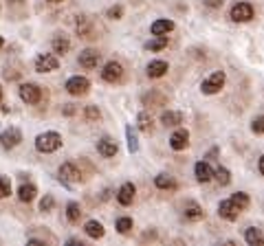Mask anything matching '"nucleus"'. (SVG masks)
Returning <instances> with one entry per match:
<instances>
[{"instance_id": "nucleus-14", "label": "nucleus", "mask_w": 264, "mask_h": 246, "mask_svg": "<svg viewBox=\"0 0 264 246\" xmlns=\"http://www.w3.org/2000/svg\"><path fill=\"white\" fill-rule=\"evenodd\" d=\"M99 60H101V55L95 48H86V51L79 53V66H84V68H95L99 64Z\"/></svg>"}, {"instance_id": "nucleus-32", "label": "nucleus", "mask_w": 264, "mask_h": 246, "mask_svg": "<svg viewBox=\"0 0 264 246\" xmlns=\"http://www.w3.org/2000/svg\"><path fill=\"white\" fill-rule=\"evenodd\" d=\"M117 231H119L121 235L132 231V218H119L117 220Z\"/></svg>"}, {"instance_id": "nucleus-39", "label": "nucleus", "mask_w": 264, "mask_h": 246, "mask_svg": "<svg viewBox=\"0 0 264 246\" xmlns=\"http://www.w3.org/2000/svg\"><path fill=\"white\" fill-rule=\"evenodd\" d=\"M258 167H260V174L264 176V156H260V165Z\"/></svg>"}, {"instance_id": "nucleus-22", "label": "nucleus", "mask_w": 264, "mask_h": 246, "mask_svg": "<svg viewBox=\"0 0 264 246\" xmlns=\"http://www.w3.org/2000/svg\"><path fill=\"white\" fill-rule=\"evenodd\" d=\"M68 48H71V42H68V38H64V35L53 38V53L64 55V53H68Z\"/></svg>"}, {"instance_id": "nucleus-38", "label": "nucleus", "mask_w": 264, "mask_h": 246, "mask_svg": "<svg viewBox=\"0 0 264 246\" xmlns=\"http://www.w3.org/2000/svg\"><path fill=\"white\" fill-rule=\"evenodd\" d=\"M207 7H220L222 5V0H205Z\"/></svg>"}, {"instance_id": "nucleus-34", "label": "nucleus", "mask_w": 264, "mask_h": 246, "mask_svg": "<svg viewBox=\"0 0 264 246\" xmlns=\"http://www.w3.org/2000/svg\"><path fill=\"white\" fill-rule=\"evenodd\" d=\"M53 207H55V200H53V196H44V198L40 200V211H51Z\"/></svg>"}, {"instance_id": "nucleus-31", "label": "nucleus", "mask_w": 264, "mask_h": 246, "mask_svg": "<svg viewBox=\"0 0 264 246\" xmlns=\"http://www.w3.org/2000/svg\"><path fill=\"white\" fill-rule=\"evenodd\" d=\"M125 138H128V150L130 152H137L139 150V141H137V134L132 132V128H125Z\"/></svg>"}, {"instance_id": "nucleus-16", "label": "nucleus", "mask_w": 264, "mask_h": 246, "mask_svg": "<svg viewBox=\"0 0 264 246\" xmlns=\"http://www.w3.org/2000/svg\"><path fill=\"white\" fill-rule=\"evenodd\" d=\"M84 231H86L88 237H93V240H99V237H104V224L97 222V220H88L86 224H84Z\"/></svg>"}, {"instance_id": "nucleus-43", "label": "nucleus", "mask_w": 264, "mask_h": 246, "mask_svg": "<svg viewBox=\"0 0 264 246\" xmlns=\"http://www.w3.org/2000/svg\"><path fill=\"white\" fill-rule=\"evenodd\" d=\"M48 2H62V0H48Z\"/></svg>"}, {"instance_id": "nucleus-18", "label": "nucleus", "mask_w": 264, "mask_h": 246, "mask_svg": "<svg viewBox=\"0 0 264 246\" xmlns=\"http://www.w3.org/2000/svg\"><path fill=\"white\" fill-rule=\"evenodd\" d=\"M202 218H205V211H202L196 202L185 204V220H189V222H198V220H202Z\"/></svg>"}, {"instance_id": "nucleus-40", "label": "nucleus", "mask_w": 264, "mask_h": 246, "mask_svg": "<svg viewBox=\"0 0 264 246\" xmlns=\"http://www.w3.org/2000/svg\"><path fill=\"white\" fill-rule=\"evenodd\" d=\"M75 112V108H73V106H66V108H64V114H73Z\"/></svg>"}, {"instance_id": "nucleus-21", "label": "nucleus", "mask_w": 264, "mask_h": 246, "mask_svg": "<svg viewBox=\"0 0 264 246\" xmlns=\"http://www.w3.org/2000/svg\"><path fill=\"white\" fill-rule=\"evenodd\" d=\"M245 240H247V244H251V246H264V237H262V233H260V229H247Z\"/></svg>"}, {"instance_id": "nucleus-30", "label": "nucleus", "mask_w": 264, "mask_h": 246, "mask_svg": "<svg viewBox=\"0 0 264 246\" xmlns=\"http://www.w3.org/2000/svg\"><path fill=\"white\" fill-rule=\"evenodd\" d=\"M214 176H216V180L222 184V187L231 183V174H229V169H227V167H218V169L214 171Z\"/></svg>"}, {"instance_id": "nucleus-15", "label": "nucleus", "mask_w": 264, "mask_h": 246, "mask_svg": "<svg viewBox=\"0 0 264 246\" xmlns=\"http://www.w3.org/2000/svg\"><path fill=\"white\" fill-rule=\"evenodd\" d=\"M194 171H196V180H198V183H209V180L214 178V169H211L207 163H202V161L196 163Z\"/></svg>"}, {"instance_id": "nucleus-33", "label": "nucleus", "mask_w": 264, "mask_h": 246, "mask_svg": "<svg viewBox=\"0 0 264 246\" xmlns=\"http://www.w3.org/2000/svg\"><path fill=\"white\" fill-rule=\"evenodd\" d=\"M11 194V180L9 178H0V198H7V196Z\"/></svg>"}, {"instance_id": "nucleus-35", "label": "nucleus", "mask_w": 264, "mask_h": 246, "mask_svg": "<svg viewBox=\"0 0 264 246\" xmlns=\"http://www.w3.org/2000/svg\"><path fill=\"white\" fill-rule=\"evenodd\" d=\"M99 117H101L99 108H97V106H88L86 108V119L88 121H99Z\"/></svg>"}, {"instance_id": "nucleus-2", "label": "nucleus", "mask_w": 264, "mask_h": 246, "mask_svg": "<svg viewBox=\"0 0 264 246\" xmlns=\"http://www.w3.org/2000/svg\"><path fill=\"white\" fill-rule=\"evenodd\" d=\"M225 79L227 77H225V73L222 71L211 73V75L201 84V90L205 92V95H216V92H220L222 86H225Z\"/></svg>"}, {"instance_id": "nucleus-41", "label": "nucleus", "mask_w": 264, "mask_h": 246, "mask_svg": "<svg viewBox=\"0 0 264 246\" xmlns=\"http://www.w3.org/2000/svg\"><path fill=\"white\" fill-rule=\"evenodd\" d=\"M2 44H5V40H2V35H0V48H2Z\"/></svg>"}, {"instance_id": "nucleus-6", "label": "nucleus", "mask_w": 264, "mask_h": 246, "mask_svg": "<svg viewBox=\"0 0 264 246\" xmlns=\"http://www.w3.org/2000/svg\"><path fill=\"white\" fill-rule=\"evenodd\" d=\"M253 18V7L249 2H238L231 7V20L233 22H249Z\"/></svg>"}, {"instance_id": "nucleus-44", "label": "nucleus", "mask_w": 264, "mask_h": 246, "mask_svg": "<svg viewBox=\"0 0 264 246\" xmlns=\"http://www.w3.org/2000/svg\"><path fill=\"white\" fill-rule=\"evenodd\" d=\"M11 2H22V0H11Z\"/></svg>"}, {"instance_id": "nucleus-24", "label": "nucleus", "mask_w": 264, "mask_h": 246, "mask_svg": "<svg viewBox=\"0 0 264 246\" xmlns=\"http://www.w3.org/2000/svg\"><path fill=\"white\" fill-rule=\"evenodd\" d=\"M154 184H156L158 189H176L174 178H172V176H168V174H158L156 178H154Z\"/></svg>"}, {"instance_id": "nucleus-5", "label": "nucleus", "mask_w": 264, "mask_h": 246, "mask_svg": "<svg viewBox=\"0 0 264 246\" xmlns=\"http://www.w3.org/2000/svg\"><path fill=\"white\" fill-rule=\"evenodd\" d=\"M101 77H104V81H108V84H117V81L124 77V66L115 60L108 62L104 66V71H101Z\"/></svg>"}, {"instance_id": "nucleus-37", "label": "nucleus", "mask_w": 264, "mask_h": 246, "mask_svg": "<svg viewBox=\"0 0 264 246\" xmlns=\"http://www.w3.org/2000/svg\"><path fill=\"white\" fill-rule=\"evenodd\" d=\"M121 15H124V7H121V5L110 7V9H108V18H112V20H119Z\"/></svg>"}, {"instance_id": "nucleus-27", "label": "nucleus", "mask_w": 264, "mask_h": 246, "mask_svg": "<svg viewBox=\"0 0 264 246\" xmlns=\"http://www.w3.org/2000/svg\"><path fill=\"white\" fill-rule=\"evenodd\" d=\"M137 123H139V130H141V132H145V134H152V130H154V123H152V119H150V114L141 112L139 117H137Z\"/></svg>"}, {"instance_id": "nucleus-13", "label": "nucleus", "mask_w": 264, "mask_h": 246, "mask_svg": "<svg viewBox=\"0 0 264 246\" xmlns=\"http://www.w3.org/2000/svg\"><path fill=\"white\" fill-rule=\"evenodd\" d=\"M135 184L132 183H124L119 187V191H117V200H119V204H124V207H128V204H132V200H135Z\"/></svg>"}, {"instance_id": "nucleus-10", "label": "nucleus", "mask_w": 264, "mask_h": 246, "mask_svg": "<svg viewBox=\"0 0 264 246\" xmlns=\"http://www.w3.org/2000/svg\"><path fill=\"white\" fill-rule=\"evenodd\" d=\"M187 145H189V132L185 128H178L176 132L170 137V147H172V150L181 152V150H185Z\"/></svg>"}, {"instance_id": "nucleus-8", "label": "nucleus", "mask_w": 264, "mask_h": 246, "mask_svg": "<svg viewBox=\"0 0 264 246\" xmlns=\"http://www.w3.org/2000/svg\"><path fill=\"white\" fill-rule=\"evenodd\" d=\"M79 178H82V174H79V169H77L73 163L60 165V180H62V183L73 184V183H79Z\"/></svg>"}, {"instance_id": "nucleus-3", "label": "nucleus", "mask_w": 264, "mask_h": 246, "mask_svg": "<svg viewBox=\"0 0 264 246\" xmlns=\"http://www.w3.org/2000/svg\"><path fill=\"white\" fill-rule=\"evenodd\" d=\"M88 88H91V81H88L86 77L75 75V77H71V79L66 81L68 95H73V97H82V95H86Z\"/></svg>"}, {"instance_id": "nucleus-1", "label": "nucleus", "mask_w": 264, "mask_h": 246, "mask_svg": "<svg viewBox=\"0 0 264 246\" xmlns=\"http://www.w3.org/2000/svg\"><path fill=\"white\" fill-rule=\"evenodd\" d=\"M60 147H62V137L58 132H44L35 138V150L42 152V154H51Z\"/></svg>"}, {"instance_id": "nucleus-23", "label": "nucleus", "mask_w": 264, "mask_h": 246, "mask_svg": "<svg viewBox=\"0 0 264 246\" xmlns=\"http://www.w3.org/2000/svg\"><path fill=\"white\" fill-rule=\"evenodd\" d=\"M35 194H38V189H35L33 184H22V187H20L18 189V198L22 200V202H31V200L35 198Z\"/></svg>"}, {"instance_id": "nucleus-12", "label": "nucleus", "mask_w": 264, "mask_h": 246, "mask_svg": "<svg viewBox=\"0 0 264 246\" xmlns=\"http://www.w3.org/2000/svg\"><path fill=\"white\" fill-rule=\"evenodd\" d=\"M238 213H240V209L231 202V198L229 200H222V202L218 204V215H220V218H225V220H229V222L238 220Z\"/></svg>"}, {"instance_id": "nucleus-9", "label": "nucleus", "mask_w": 264, "mask_h": 246, "mask_svg": "<svg viewBox=\"0 0 264 246\" xmlns=\"http://www.w3.org/2000/svg\"><path fill=\"white\" fill-rule=\"evenodd\" d=\"M20 141H22V132H20L18 128H9V130H5V132L0 134V145L7 147V150L20 145Z\"/></svg>"}, {"instance_id": "nucleus-26", "label": "nucleus", "mask_w": 264, "mask_h": 246, "mask_svg": "<svg viewBox=\"0 0 264 246\" xmlns=\"http://www.w3.org/2000/svg\"><path fill=\"white\" fill-rule=\"evenodd\" d=\"M165 101H168V97L161 95L158 90H152L150 95L143 97V104H150V106H165Z\"/></svg>"}, {"instance_id": "nucleus-28", "label": "nucleus", "mask_w": 264, "mask_h": 246, "mask_svg": "<svg viewBox=\"0 0 264 246\" xmlns=\"http://www.w3.org/2000/svg\"><path fill=\"white\" fill-rule=\"evenodd\" d=\"M165 46H168V35H156V40L145 42V48H148V51H163Z\"/></svg>"}, {"instance_id": "nucleus-20", "label": "nucleus", "mask_w": 264, "mask_h": 246, "mask_svg": "<svg viewBox=\"0 0 264 246\" xmlns=\"http://www.w3.org/2000/svg\"><path fill=\"white\" fill-rule=\"evenodd\" d=\"M161 123H163L165 128H174L178 123H183V112H176V110H168V112L161 114Z\"/></svg>"}, {"instance_id": "nucleus-4", "label": "nucleus", "mask_w": 264, "mask_h": 246, "mask_svg": "<svg viewBox=\"0 0 264 246\" xmlns=\"http://www.w3.org/2000/svg\"><path fill=\"white\" fill-rule=\"evenodd\" d=\"M20 99L24 101V104H40V99H42V90H40V86L35 84H22L20 86Z\"/></svg>"}, {"instance_id": "nucleus-36", "label": "nucleus", "mask_w": 264, "mask_h": 246, "mask_svg": "<svg viewBox=\"0 0 264 246\" xmlns=\"http://www.w3.org/2000/svg\"><path fill=\"white\" fill-rule=\"evenodd\" d=\"M251 130L255 134H264V117H255L253 123H251Z\"/></svg>"}, {"instance_id": "nucleus-25", "label": "nucleus", "mask_w": 264, "mask_h": 246, "mask_svg": "<svg viewBox=\"0 0 264 246\" xmlns=\"http://www.w3.org/2000/svg\"><path fill=\"white\" fill-rule=\"evenodd\" d=\"M66 218H68V222H73V224L79 222V218H82V209H79V204L77 202L66 204Z\"/></svg>"}, {"instance_id": "nucleus-19", "label": "nucleus", "mask_w": 264, "mask_h": 246, "mask_svg": "<svg viewBox=\"0 0 264 246\" xmlns=\"http://www.w3.org/2000/svg\"><path fill=\"white\" fill-rule=\"evenodd\" d=\"M172 29H174V22L165 18V20H156V22H152V29H150V31H152V35H168Z\"/></svg>"}, {"instance_id": "nucleus-42", "label": "nucleus", "mask_w": 264, "mask_h": 246, "mask_svg": "<svg viewBox=\"0 0 264 246\" xmlns=\"http://www.w3.org/2000/svg\"><path fill=\"white\" fill-rule=\"evenodd\" d=\"M0 104H2V88H0Z\"/></svg>"}, {"instance_id": "nucleus-29", "label": "nucleus", "mask_w": 264, "mask_h": 246, "mask_svg": "<svg viewBox=\"0 0 264 246\" xmlns=\"http://www.w3.org/2000/svg\"><path fill=\"white\" fill-rule=\"evenodd\" d=\"M231 202H233L235 207L240 209V211H245V209L249 207V196H247V194H242V191H238V194H233V196H231Z\"/></svg>"}, {"instance_id": "nucleus-7", "label": "nucleus", "mask_w": 264, "mask_h": 246, "mask_svg": "<svg viewBox=\"0 0 264 246\" xmlns=\"http://www.w3.org/2000/svg\"><path fill=\"white\" fill-rule=\"evenodd\" d=\"M58 66H60V60L55 55H51V53H44V55H40L38 60H35V71L38 73L58 71Z\"/></svg>"}, {"instance_id": "nucleus-17", "label": "nucleus", "mask_w": 264, "mask_h": 246, "mask_svg": "<svg viewBox=\"0 0 264 246\" xmlns=\"http://www.w3.org/2000/svg\"><path fill=\"white\" fill-rule=\"evenodd\" d=\"M165 73H168V62H163V60H154V62H150L148 64V75L150 77H163Z\"/></svg>"}, {"instance_id": "nucleus-11", "label": "nucleus", "mask_w": 264, "mask_h": 246, "mask_svg": "<svg viewBox=\"0 0 264 246\" xmlns=\"http://www.w3.org/2000/svg\"><path fill=\"white\" fill-rule=\"evenodd\" d=\"M97 152H99L104 158H112V156H117L119 147H117V143L112 141V138L104 137V138H99V141H97Z\"/></svg>"}]
</instances>
